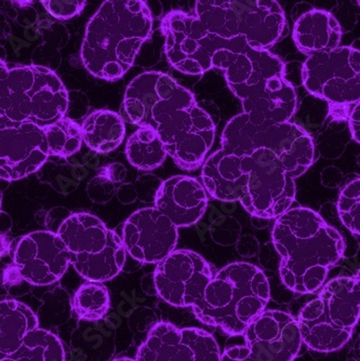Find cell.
Listing matches in <instances>:
<instances>
[{"instance_id": "cell-1", "label": "cell", "mask_w": 360, "mask_h": 361, "mask_svg": "<svg viewBox=\"0 0 360 361\" xmlns=\"http://www.w3.org/2000/svg\"><path fill=\"white\" fill-rule=\"evenodd\" d=\"M272 243L280 257L282 283L296 293H314L325 283L331 267L341 261L345 243L335 227L304 207L276 219Z\"/></svg>"}, {"instance_id": "cell-2", "label": "cell", "mask_w": 360, "mask_h": 361, "mask_svg": "<svg viewBox=\"0 0 360 361\" xmlns=\"http://www.w3.org/2000/svg\"><path fill=\"white\" fill-rule=\"evenodd\" d=\"M152 11L142 0H107L85 28L80 58L97 78L115 81L133 65L152 35Z\"/></svg>"}, {"instance_id": "cell-3", "label": "cell", "mask_w": 360, "mask_h": 361, "mask_svg": "<svg viewBox=\"0 0 360 361\" xmlns=\"http://www.w3.org/2000/svg\"><path fill=\"white\" fill-rule=\"evenodd\" d=\"M270 299L268 278L256 265L236 262L217 271L193 307L203 324L229 336H244Z\"/></svg>"}, {"instance_id": "cell-4", "label": "cell", "mask_w": 360, "mask_h": 361, "mask_svg": "<svg viewBox=\"0 0 360 361\" xmlns=\"http://www.w3.org/2000/svg\"><path fill=\"white\" fill-rule=\"evenodd\" d=\"M1 126L35 123L46 127L65 117L68 93L50 68L38 65L0 68Z\"/></svg>"}, {"instance_id": "cell-5", "label": "cell", "mask_w": 360, "mask_h": 361, "mask_svg": "<svg viewBox=\"0 0 360 361\" xmlns=\"http://www.w3.org/2000/svg\"><path fill=\"white\" fill-rule=\"evenodd\" d=\"M360 318V287L354 277H339L323 286L299 315L303 344L332 353L349 342Z\"/></svg>"}, {"instance_id": "cell-6", "label": "cell", "mask_w": 360, "mask_h": 361, "mask_svg": "<svg viewBox=\"0 0 360 361\" xmlns=\"http://www.w3.org/2000/svg\"><path fill=\"white\" fill-rule=\"evenodd\" d=\"M58 235L70 251L71 264L85 281H111L125 265L128 252L123 239L90 213L67 216Z\"/></svg>"}, {"instance_id": "cell-7", "label": "cell", "mask_w": 360, "mask_h": 361, "mask_svg": "<svg viewBox=\"0 0 360 361\" xmlns=\"http://www.w3.org/2000/svg\"><path fill=\"white\" fill-rule=\"evenodd\" d=\"M168 62L179 72L201 75L213 68V56L229 40L211 34L194 11H171L162 18Z\"/></svg>"}, {"instance_id": "cell-8", "label": "cell", "mask_w": 360, "mask_h": 361, "mask_svg": "<svg viewBox=\"0 0 360 361\" xmlns=\"http://www.w3.org/2000/svg\"><path fill=\"white\" fill-rule=\"evenodd\" d=\"M196 104L193 93L172 77L164 73L146 72L130 82L121 111L132 125L157 129L167 117Z\"/></svg>"}, {"instance_id": "cell-9", "label": "cell", "mask_w": 360, "mask_h": 361, "mask_svg": "<svg viewBox=\"0 0 360 361\" xmlns=\"http://www.w3.org/2000/svg\"><path fill=\"white\" fill-rule=\"evenodd\" d=\"M303 85L330 105L360 102V51L339 47L333 51L308 56L302 68Z\"/></svg>"}, {"instance_id": "cell-10", "label": "cell", "mask_w": 360, "mask_h": 361, "mask_svg": "<svg viewBox=\"0 0 360 361\" xmlns=\"http://www.w3.org/2000/svg\"><path fill=\"white\" fill-rule=\"evenodd\" d=\"M248 185L244 208L261 219H277L296 198L294 178L284 169L275 155L268 149H260L247 156Z\"/></svg>"}, {"instance_id": "cell-11", "label": "cell", "mask_w": 360, "mask_h": 361, "mask_svg": "<svg viewBox=\"0 0 360 361\" xmlns=\"http://www.w3.org/2000/svg\"><path fill=\"white\" fill-rule=\"evenodd\" d=\"M167 154L181 169L193 171L203 165L215 141V125L198 105L176 111L157 127Z\"/></svg>"}, {"instance_id": "cell-12", "label": "cell", "mask_w": 360, "mask_h": 361, "mask_svg": "<svg viewBox=\"0 0 360 361\" xmlns=\"http://www.w3.org/2000/svg\"><path fill=\"white\" fill-rule=\"evenodd\" d=\"M215 274L198 253L174 250L158 263L154 285L158 295L176 307H194L201 301Z\"/></svg>"}, {"instance_id": "cell-13", "label": "cell", "mask_w": 360, "mask_h": 361, "mask_svg": "<svg viewBox=\"0 0 360 361\" xmlns=\"http://www.w3.org/2000/svg\"><path fill=\"white\" fill-rule=\"evenodd\" d=\"M213 68L224 73L236 97L272 79L284 78L282 59L268 50L252 48L243 36L229 39L227 47L213 56Z\"/></svg>"}, {"instance_id": "cell-14", "label": "cell", "mask_w": 360, "mask_h": 361, "mask_svg": "<svg viewBox=\"0 0 360 361\" xmlns=\"http://www.w3.org/2000/svg\"><path fill=\"white\" fill-rule=\"evenodd\" d=\"M217 341L198 328L158 322L136 353V361H221Z\"/></svg>"}, {"instance_id": "cell-15", "label": "cell", "mask_w": 360, "mask_h": 361, "mask_svg": "<svg viewBox=\"0 0 360 361\" xmlns=\"http://www.w3.org/2000/svg\"><path fill=\"white\" fill-rule=\"evenodd\" d=\"M14 267L20 277L35 286H48L64 275L71 264V253L56 233L32 232L16 245Z\"/></svg>"}, {"instance_id": "cell-16", "label": "cell", "mask_w": 360, "mask_h": 361, "mask_svg": "<svg viewBox=\"0 0 360 361\" xmlns=\"http://www.w3.org/2000/svg\"><path fill=\"white\" fill-rule=\"evenodd\" d=\"M178 227L155 207L140 209L126 221L123 239L130 257L158 264L176 250Z\"/></svg>"}, {"instance_id": "cell-17", "label": "cell", "mask_w": 360, "mask_h": 361, "mask_svg": "<svg viewBox=\"0 0 360 361\" xmlns=\"http://www.w3.org/2000/svg\"><path fill=\"white\" fill-rule=\"evenodd\" d=\"M244 338L260 361H294L303 344L298 320L277 310H264L248 326Z\"/></svg>"}, {"instance_id": "cell-18", "label": "cell", "mask_w": 360, "mask_h": 361, "mask_svg": "<svg viewBox=\"0 0 360 361\" xmlns=\"http://www.w3.org/2000/svg\"><path fill=\"white\" fill-rule=\"evenodd\" d=\"M44 127L35 123L1 126L0 178L16 180L38 171L48 159Z\"/></svg>"}, {"instance_id": "cell-19", "label": "cell", "mask_w": 360, "mask_h": 361, "mask_svg": "<svg viewBox=\"0 0 360 361\" xmlns=\"http://www.w3.org/2000/svg\"><path fill=\"white\" fill-rule=\"evenodd\" d=\"M205 186L194 178L172 176L160 183L155 195V208L168 216L176 227L196 224L207 210Z\"/></svg>"}, {"instance_id": "cell-20", "label": "cell", "mask_w": 360, "mask_h": 361, "mask_svg": "<svg viewBox=\"0 0 360 361\" xmlns=\"http://www.w3.org/2000/svg\"><path fill=\"white\" fill-rule=\"evenodd\" d=\"M245 113L260 125L289 123L296 109V94L286 78H276L238 97Z\"/></svg>"}, {"instance_id": "cell-21", "label": "cell", "mask_w": 360, "mask_h": 361, "mask_svg": "<svg viewBox=\"0 0 360 361\" xmlns=\"http://www.w3.org/2000/svg\"><path fill=\"white\" fill-rule=\"evenodd\" d=\"M262 146L275 155L291 178L302 176L315 160L312 137L300 126L290 121L268 128Z\"/></svg>"}, {"instance_id": "cell-22", "label": "cell", "mask_w": 360, "mask_h": 361, "mask_svg": "<svg viewBox=\"0 0 360 361\" xmlns=\"http://www.w3.org/2000/svg\"><path fill=\"white\" fill-rule=\"evenodd\" d=\"M239 16V36L252 48L268 50L282 37L286 18L277 1L248 0L236 1Z\"/></svg>"}, {"instance_id": "cell-23", "label": "cell", "mask_w": 360, "mask_h": 361, "mask_svg": "<svg viewBox=\"0 0 360 361\" xmlns=\"http://www.w3.org/2000/svg\"><path fill=\"white\" fill-rule=\"evenodd\" d=\"M341 37L339 22L325 10H311L294 24V42L299 50L308 56L333 51L339 48Z\"/></svg>"}, {"instance_id": "cell-24", "label": "cell", "mask_w": 360, "mask_h": 361, "mask_svg": "<svg viewBox=\"0 0 360 361\" xmlns=\"http://www.w3.org/2000/svg\"><path fill=\"white\" fill-rule=\"evenodd\" d=\"M40 328L37 316L28 306L14 300L0 303V355L11 357L21 348L28 334Z\"/></svg>"}, {"instance_id": "cell-25", "label": "cell", "mask_w": 360, "mask_h": 361, "mask_svg": "<svg viewBox=\"0 0 360 361\" xmlns=\"http://www.w3.org/2000/svg\"><path fill=\"white\" fill-rule=\"evenodd\" d=\"M83 143L97 153L117 149L125 139V121L119 114L102 109L91 113L81 125Z\"/></svg>"}, {"instance_id": "cell-26", "label": "cell", "mask_w": 360, "mask_h": 361, "mask_svg": "<svg viewBox=\"0 0 360 361\" xmlns=\"http://www.w3.org/2000/svg\"><path fill=\"white\" fill-rule=\"evenodd\" d=\"M268 126L260 125L249 114H240L229 121L222 133V151L229 155L245 157L251 156L258 149H263L264 133Z\"/></svg>"}, {"instance_id": "cell-27", "label": "cell", "mask_w": 360, "mask_h": 361, "mask_svg": "<svg viewBox=\"0 0 360 361\" xmlns=\"http://www.w3.org/2000/svg\"><path fill=\"white\" fill-rule=\"evenodd\" d=\"M126 155L136 169L152 171L164 164L168 154L157 129L145 126L140 127L128 139Z\"/></svg>"}, {"instance_id": "cell-28", "label": "cell", "mask_w": 360, "mask_h": 361, "mask_svg": "<svg viewBox=\"0 0 360 361\" xmlns=\"http://www.w3.org/2000/svg\"><path fill=\"white\" fill-rule=\"evenodd\" d=\"M194 12L211 34L227 40L239 36V16L235 0H199L195 3Z\"/></svg>"}, {"instance_id": "cell-29", "label": "cell", "mask_w": 360, "mask_h": 361, "mask_svg": "<svg viewBox=\"0 0 360 361\" xmlns=\"http://www.w3.org/2000/svg\"><path fill=\"white\" fill-rule=\"evenodd\" d=\"M111 299L107 288L102 283L88 281L75 292L72 308L79 319L99 322L109 314Z\"/></svg>"}, {"instance_id": "cell-30", "label": "cell", "mask_w": 360, "mask_h": 361, "mask_svg": "<svg viewBox=\"0 0 360 361\" xmlns=\"http://www.w3.org/2000/svg\"><path fill=\"white\" fill-rule=\"evenodd\" d=\"M11 358L16 361H65L62 342L56 334L44 329L34 330Z\"/></svg>"}, {"instance_id": "cell-31", "label": "cell", "mask_w": 360, "mask_h": 361, "mask_svg": "<svg viewBox=\"0 0 360 361\" xmlns=\"http://www.w3.org/2000/svg\"><path fill=\"white\" fill-rule=\"evenodd\" d=\"M49 154L56 157L67 158L78 153L83 144L81 126L68 117L44 127Z\"/></svg>"}, {"instance_id": "cell-32", "label": "cell", "mask_w": 360, "mask_h": 361, "mask_svg": "<svg viewBox=\"0 0 360 361\" xmlns=\"http://www.w3.org/2000/svg\"><path fill=\"white\" fill-rule=\"evenodd\" d=\"M337 212L342 223L360 236V178L347 184L339 196Z\"/></svg>"}, {"instance_id": "cell-33", "label": "cell", "mask_w": 360, "mask_h": 361, "mask_svg": "<svg viewBox=\"0 0 360 361\" xmlns=\"http://www.w3.org/2000/svg\"><path fill=\"white\" fill-rule=\"evenodd\" d=\"M44 7L56 20H70L78 16L87 5L85 0H44Z\"/></svg>"}, {"instance_id": "cell-34", "label": "cell", "mask_w": 360, "mask_h": 361, "mask_svg": "<svg viewBox=\"0 0 360 361\" xmlns=\"http://www.w3.org/2000/svg\"><path fill=\"white\" fill-rule=\"evenodd\" d=\"M89 197L97 204H105L112 200L115 192V185L113 180L104 174L100 173L95 176L87 188Z\"/></svg>"}, {"instance_id": "cell-35", "label": "cell", "mask_w": 360, "mask_h": 361, "mask_svg": "<svg viewBox=\"0 0 360 361\" xmlns=\"http://www.w3.org/2000/svg\"><path fill=\"white\" fill-rule=\"evenodd\" d=\"M221 361H260L247 345L232 346L222 353Z\"/></svg>"}, {"instance_id": "cell-36", "label": "cell", "mask_w": 360, "mask_h": 361, "mask_svg": "<svg viewBox=\"0 0 360 361\" xmlns=\"http://www.w3.org/2000/svg\"><path fill=\"white\" fill-rule=\"evenodd\" d=\"M349 129L354 140L360 144V102L352 109L349 118Z\"/></svg>"}, {"instance_id": "cell-37", "label": "cell", "mask_w": 360, "mask_h": 361, "mask_svg": "<svg viewBox=\"0 0 360 361\" xmlns=\"http://www.w3.org/2000/svg\"><path fill=\"white\" fill-rule=\"evenodd\" d=\"M349 109V105H330L331 116L335 119H349L352 111H343Z\"/></svg>"}, {"instance_id": "cell-38", "label": "cell", "mask_w": 360, "mask_h": 361, "mask_svg": "<svg viewBox=\"0 0 360 361\" xmlns=\"http://www.w3.org/2000/svg\"><path fill=\"white\" fill-rule=\"evenodd\" d=\"M113 361H136V359L127 358V357H123V358L114 359Z\"/></svg>"}, {"instance_id": "cell-39", "label": "cell", "mask_w": 360, "mask_h": 361, "mask_svg": "<svg viewBox=\"0 0 360 361\" xmlns=\"http://www.w3.org/2000/svg\"><path fill=\"white\" fill-rule=\"evenodd\" d=\"M356 281H357L358 285L360 287V269L358 271V273L355 275Z\"/></svg>"}, {"instance_id": "cell-40", "label": "cell", "mask_w": 360, "mask_h": 361, "mask_svg": "<svg viewBox=\"0 0 360 361\" xmlns=\"http://www.w3.org/2000/svg\"><path fill=\"white\" fill-rule=\"evenodd\" d=\"M358 5L360 6V1H357Z\"/></svg>"}]
</instances>
